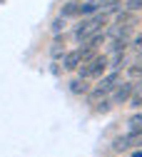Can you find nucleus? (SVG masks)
I'll list each match as a JSON object with an SVG mask.
<instances>
[{
    "label": "nucleus",
    "mask_w": 142,
    "mask_h": 157,
    "mask_svg": "<svg viewBox=\"0 0 142 157\" xmlns=\"http://www.w3.org/2000/svg\"><path fill=\"white\" fill-rule=\"evenodd\" d=\"M107 20H110V15H107L105 10H97V13L87 15V17H83V23H80V25L75 28V40H77V43H83L85 37H90L92 33L102 30Z\"/></svg>",
    "instance_id": "nucleus-1"
},
{
    "label": "nucleus",
    "mask_w": 142,
    "mask_h": 157,
    "mask_svg": "<svg viewBox=\"0 0 142 157\" xmlns=\"http://www.w3.org/2000/svg\"><path fill=\"white\" fill-rule=\"evenodd\" d=\"M105 72H107V55H95L92 60L77 67V77H83V80H92V77H100Z\"/></svg>",
    "instance_id": "nucleus-2"
},
{
    "label": "nucleus",
    "mask_w": 142,
    "mask_h": 157,
    "mask_svg": "<svg viewBox=\"0 0 142 157\" xmlns=\"http://www.w3.org/2000/svg\"><path fill=\"white\" fill-rule=\"evenodd\" d=\"M132 92H135L132 80H127V82H122V80H120V82L115 85V90L110 92V100H112V105H125L130 97H132Z\"/></svg>",
    "instance_id": "nucleus-3"
},
{
    "label": "nucleus",
    "mask_w": 142,
    "mask_h": 157,
    "mask_svg": "<svg viewBox=\"0 0 142 157\" xmlns=\"http://www.w3.org/2000/svg\"><path fill=\"white\" fill-rule=\"evenodd\" d=\"M63 70H77L80 65H83V52H80V48L77 50H70V52H65L63 57Z\"/></svg>",
    "instance_id": "nucleus-4"
},
{
    "label": "nucleus",
    "mask_w": 142,
    "mask_h": 157,
    "mask_svg": "<svg viewBox=\"0 0 142 157\" xmlns=\"http://www.w3.org/2000/svg\"><path fill=\"white\" fill-rule=\"evenodd\" d=\"M135 23H137V15L132 10H125V8L117 10V17H115V25L117 28H132Z\"/></svg>",
    "instance_id": "nucleus-5"
},
{
    "label": "nucleus",
    "mask_w": 142,
    "mask_h": 157,
    "mask_svg": "<svg viewBox=\"0 0 142 157\" xmlns=\"http://www.w3.org/2000/svg\"><path fill=\"white\" fill-rule=\"evenodd\" d=\"M107 67H110V70H122V67H127V55H125V50L112 52V57H107Z\"/></svg>",
    "instance_id": "nucleus-6"
},
{
    "label": "nucleus",
    "mask_w": 142,
    "mask_h": 157,
    "mask_svg": "<svg viewBox=\"0 0 142 157\" xmlns=\"http://www.w3.org/2000/svg\"><path fill=\"white\" fill-rule=\"evenodd\" d=\"M105 40H107V33H105V30H97V33H92L90 37H85V40H83V45H85V48H92V50H97V48L102 45Z\"/></svg>",
    "instance_id": "nucleus-7"
},
{
    "label": "nucleus",
    "mask_w": 142,
    "mask_h": 157,
    "mask_svg": "<svg viewBox=\"0 0 142 157\" xmlns=\"http://www.w3.org/2000/svg\"><path fill=\"white\" fill-rule=\"evenodd\" d=\"M60 15L65 17H80V0H70L67 5H63V10H60Z\"/></svg>",
    "instance_id": "nucleus-8"
},
{
    "label": "nucleus",
    "mask_w": 142,
    "mask_h": 157,
    "mask_svg": "<svg viewBox=\"0 0 142 157\" xmlns=\"http://www.w3.org/2000/svg\"><path fill=\"white\" fill-rule=\"evenodd\" d=\"M87 90H90V85H87V80H83V77H75V80L70 82V92L72 95H87Z\"/></svg>",
    "instance_id": "nucleus-9"
},
{
    "label": "nucleus",
    "mask_w": 142,
    "mask_h": 157,
    "mask_svg": "<svg viewBox=\"0 0 142 157\" xmlns=\"http://www.w3.org/2000/svg\"><path fill=\"white\" fill-rule=\"evenodd\" d=\"M127 75L132 77V80L142 77V50H140V55H137V60H135L132 65H127Z\"/></svg>",
    "instance_id": "nucleus-10"
},
{
    "label": "nucleus",
    "mask_w": 142,
    "mask_h": 157,
    "mask_svg": "<svg viewBox=\"0 0 142 157\" xmlns=\"http://www.w3.org/2000/svg\"><path fill=\"white\" fill-rule=\"evenodd\" d=\"M63 55H65V45L60 43V37H57V40L52 43V48H50V57H52V60H60Z\"/></svg>",
    "instance_id": "nucleus-11"
},
{
    "label": "nucleus",
    "mask_w": 142,
    "mask_h": 157,
    "mask_svg": "<svg viewBox=\"0 0 142 157\" xmlns=\"http://www.w3.org/2000/svg\"><path fill=\"white\" fill-rule=\"evenodd\" d=\"M127 147H130L127 135H122V137H115V140H112V150H115V152H122V150H127Z\"/></svg>",
    "instance_id": "nucleus-12"
},
{
    "label": "nucleus",
    "mask_w": 142,
    "mask_h": 157,
    "mask_svg": "<svg viewBox=\"0 0 142 157\" xmlns=\"http://www.w3.org/2000/svg\"><path fill=\"white\" fill-rule=\"evenodd\" d=\"M110 107H112V100H110V97H102V100H100L97 102V112H110Z\"/></svg>",
    "instance_id": "nucleus-13"
},
{
    "label": "nucleus",
    "mask_w": 142,
    "mask_h": 157,
    "mask_svg": "<svg viewBox=\"0 0 142 157\" xmlns=\"http://www.w3.org/2000/svg\"><path fill=\"white\" fill-rule=\"evenodd\" d=\"M122 8H125V10L137 13V10H142V0H127V3H122Z\"/></svg>",
    "instance_id": "nucleus-14"
},
{
    "label": "nucleus",
    "mask_w": 142,
    "mask_h": 157,
    "mask_svg": "<svg viewBox=\"0 0 142 157\" xmlns=\"http://www.w3.org/2000/svg\"><path fill=\"white\" fill-rule=\"evenodd\" d=\"M50 30H52L55 35H60V33H63V30H65V17H63V15H60V17H57V20L52 23V28H50Z\"/></svg>",
    "instance_id": "nucleus-15"
},
{
    "label": "nucleus",
    "mask_w": 142,
    "mask_h": 157,
    "mask_svg": "<svg viewBox=\"0 0 142 157\" xmlns=\"http://www.w3.org/2000/svg\"><path fill=\"white\" fill-rule=\"evenodd\" d=\"M127 102H130V107H137V110H140V107H142V95H137V92H132V97H130Z\"/></svg>",
    "instance_id": "nucleus-16"
},
{
    "label": "nucleus",
    "mask_w": 142,
    "mask_h": 157,
    "mask_svg": "<svg viewBox=\"0 0 142 157\" xmlns=\"http://www.w3.org/2000/svg\"><path fill=\"white\" fill-rule=\"evenodd\" d=\"M132 127H142V112H135L132 117H130V130Z\"/></svg>",
    "instance_id": "nucleus-17"
},
{
    "label": "nucleus",
    "mask_w": 142,
    "mask_h": 157,
    "mask_svg": "<svg viewBox=\"0 0 142 157\" xmlns=\"http://www.w3.org/2000/svg\"><path fill=\"white\" fill-rule=\"evenodd\" d=\"M132 48H135V50H142V33L132 37Z\"/></svg>",
    "instance_id": "nucleus-18"
},
{
    "label": "nucleus",
    "mask_w": 142,
    "mask_h": 157,
    "mask_svg": "<svg viewBox=\"0 0 142 157\" xmlns=\"http://www.w3.org/2000/svg\"><path fill=\"white\" fill-rule=\"evenodd\" d=\"M92 3L97 5V10H102V8H107L110 3H115V0H92Z\"/></svg>",
    "instance_id": "nucleus-19"
},
{
    "label": "nucleus",
    "mask_w": 142,
    "mask_h": 157,
    "mask_svg": "<svg viewBox=\"0 0 142 157\" xmlns=\"http://www.w3.org/2000/svg\"><path fill=\"white\" fill-rule=\"evenodd\" d=\"M132 157H142V147H140V150H135V152H132Z\"/></svg>",
    "instance_id": "nucleus-20"
}]
</instances>
